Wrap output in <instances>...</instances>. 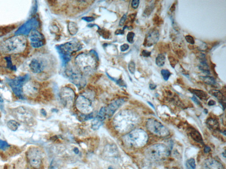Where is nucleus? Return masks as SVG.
Masks as SVG:
<instances>
[{
	"label": "nucleus",
	"instance_id": "29",
	"mask_svg": "<svg viewBox=\"0 0 226 169\" xmlns=\"http://www.w3.org/2000/svg\"><path fill=\"white\" fill-rule=\"evenodd\" d=\"M161 74L165 81H167L171 75V72L168 70L163 69L161 71Z\"/></svg>",
	"mask_w": 226,
	"mask_h": 169
},
{
	"label": "nucleus",
	"instance_id": "11",
	"mask_svg": "<svg viewBox=\"0 0 226 169\" xmlns=\"http://www.w3.org/2000/svg\"><path fill=\"white\" fill-rule=\"evenodd\" d=\"M39 25L38 21L36 19L33 18L29 20L20 26L16 32L15 34L21 35H27L29 34L32 31L35 30Z\"/></svg>",
	"mask_w": 226,
	"mask_h": 169
},
{
	"label": "nucleus",
	"instance_id": "42",
	"mask_svg": "<svg viewBox=\"0 0 226 169\" xmlns=\"http://www.w3.org/2000/svg\"><path fill=\"white\" fill-rule=\"evenodd\" d=\"M151 52L147 50H144L142 51V55L144 57H148L151 56Z\"/></svg>",
	"mask_w": 226,
	"mask_h": 169
},
{
	"label": "nucleus",
	"instance_id": "22",
	"mask_svg": "<svg viewBox=\"0 0 226 169\" xmlns=\"http://www.w3.org/2000/svg\"><path fill=\"white\" fill-rule=\"evenodd\" d=\"M201 78L203 82H205L206 84L209 85H216V81L214 77H210V76H201Z\"/></svg>",
	"mask_w": 226,
	"mask_h": 169
},
{
	"label": "nucleus",
	"instance_id": "45",
	"mask_svg": "<svg viewBox=\"0 0 226 169\" xmlns=\"http://www.w3.org/2000/svg\"><path fill=\"white\" fill-rule=\"evenodd\" d=\"M210 151V148L209 147V146H206V147H205V149H204V152H205V153H209Z\"/></svg>",
	"mask_w": 226,
	"mask_h": 169
},
{
	"label": "nucleus",
	"instance_id": "50",
	"mask_svg": "<svg viewBox=\"0 0 226 169\" xmlns=\"http://www.w3.org/2000/svg\"><path fill=\"white\" fill-rule=\"evenodd\" d=\"M74 151L75 153L76 154H78L79 153V150L77 148H75V149H74Z\"/></svg>",
	"mask_w": 226,
	"mask_h": 169
},
{
	"label": "nucleus",
	"instance_id": "26",
	"mask_svg": "<svg viewBox=\"0 0 226 169\" xmlns=\"http://www.w3.org/2000/svg\"><path fill=\"white\" fill-rule=\"evenodd\" d=\"M7 125L8 127L13 131H16V130H17L18 127L17 123L13 120H10L9 121Z\"/></svg>",
	"mask_w": 226,
	"mask_h": 169
},
{
	"label": "nucleus",
	"instance_id": "40",
	"mask_svg": "<svg viewBox=\"0 0 226 169\" xmlns=\"http://www.w3.org/2000/svg\"><path fill=\"white\" fill-rule=\"evenodd\" d=\"M129 45L127 44H124L120 47V49H121V52H125V51L128 50L129 49Z\"/></svg>",
	"mask_w": 226,
	"mask_h": 169
},
{
	"label": "nucleus",
	"instance_id": "36",
	"mask_svg": "<svg viewBox=\"0 0 226 169\" xmlns=\"http://www.w3.org/2000/svg\"><path fill=\"white\" fill-rule=\"evenodd\" d=\"M100 33H101V35L103 37V38H108L109 36H110V33L107 31L102 30H100Z\"/></svg>",
	"mask_w": 226,
	"mask_h": 169
},
{
	"label": "nucleus",
	"instance_id": "12",
	"mask_svg": "<svg viewBox=\"0 0 226 169\" xmlns=\"http://www.w3.org/2000/svg\"><path fill=\"white\" fill-rule=\"evenodd\" d=\"M66 74L71 82L76 85L78 88L84 87L86 84V81L82 74L77 72L69 70L66 71Z\"/></svg>",
	"mask_w": 226,
	"mask_h": 169
},
{
	"label": "nucleus",
	"instance_id": "39",
	"mask_svg": "<svg viewBox=\"0 0 226 169\" xmlns=\"http://www.w3.org/2000/svg\"><path fill=\"white\" fill-rule=\"evenodd\" d=\"M126 19H127V16H126V15L125 14L122 16L121 20H120V22H119V25L120 27H122L124 24Z\"/></svg>",
	"mask_w": 226,
	"mask_h": 169
},
{
	"label": "nucleus",
	"instance_id": "23",
	"mask_svg": "<svg viewBox=\"0 0 226 169\" xmlns=\"http://www.w3.org/2000/svg\"><path fill=\"white\" fill-rule=\"evenodd\" d=\"M166 57L163 53L158 54L156 58V65L161 67H163L165 64Z\"/></svg>",
	"mask_w": 226,
	"mask_h": 169
},
{
	"label": "nucleus",
	"instance_id": "7",
	"mask_svg": "<svg viewBox=\"0 0 226 169\" xmlns=\"http://www.w3.org/2000/svg\"><path fill=\"white\" fill-rule=\"evenodd\" d=\"M146 127L151 133L159 137L164 138L170 134L168 128L156 119H148L146 123Z\"/></svg>",
	"mask_w": 226,
	"mask_h": 169
},
{
	"label": "nucleus",
	"instance_id": "14",
	"mask_svg": "<svg viewBox=\"0 0 226 169\" xmlns=\"http://www.w3.org/2000/svg\"><path fill=\"white\" fill-rule=\"evenodd\" d=\"M160 38V33L157 30L154 29L150 31L146 35L144 39V46L150 47L158 42Z\"/></svg>",
	"mask_w": 226,
	"mask_h": 169
},
{
	"label": "nucleus",
	"instance_id": "3",
	"mask_svg": "<svg viewBox=\"0 0 226 169\" xmlns=\"http://www.w3.org/2000/svg\"><path fill=\"white\" fill-rule=\"evenodd\" d=\"M26 45V38L23 35H17L2 43L0 51L7 54L20 53L24 50Z\"/></svg>",
	"mask_w": 226,
	"mask_h": 169
},
{
	"label": "nucleus",
	"instance_id": "38",
	"mask_svg": "<svg viewBox=\"0 0 226 169\" xmlns=\"http://www.w3.org/2000/svg\"><path fill=\"white\" fill-rule=\"evenodd\" d=\"M8 146H9V145H8L6 142L0 140V149L3 150H5L7 149Z\"/></svg>",
	"mask_w": 226,
	"mask_h": 169
},
{
	"label": "nucleus",
	"instance_id": "2",
	"mask_svg": "<svg viewBox=\"0 0 226 169\" xmlns=\"http://www.w3.org/2000/svg\"><path fill=\"white\" fill-rule=\"evenodd\" d=\"M137 121L133 112L129 111L119 112L113 119L114 128L121 133L128 132L133 128Z\"/></svg>",
	"mask_w": 226,
	"mask_h": 169
},
{
	"label": "nucleus",
	"instance_id": "1",
	"mask_svg": "<svg viewBox=\"0 0 226 169\" xmlns=\"http://www.w3.org/2000/svg\"><path fill=\"white\" fill-rule=\"evenodd\" d=\"M97 53L92 50L91 53H81L75 59V63L79 70L83 73L90 74L97 67Z\"/></svg>",
	"mask_w": 226,
	"mask_h": 169
},
{
	"label": "nucleus",
	"instance_id": "13",
	"mask_svg": "<svg viewBox=\"0 0 226 169\" xmlns=\"http://www.w3.org/2000/svg\"><path fill=\"white\" fill-rule=\"evenodd\" d=\"M29 67L32 73L39 74L43 72L45 69V63L41 59L35 58L31 61Z\"/></svg>",
	"mask_w": 226,
	"mask_h": 169
},
{
	"label": "nucleus",
	"instance_id": "4",
	"mask_svg": "<svg viewBox=\"0 0 226 169\" xmlns=\"http://www.w3.org/2000/svg\"><path fill=\"white\" fill-rule=\"evenodd\" d=\"M82 48L79 43L73 41L57 46V50L61 58L63 65H65L69 61L72 53L80 50Z\"/></svg>",
	"mask_w": 226,
	"mask_h": 169
},
{
	"label": "nucleus",
	"instance_id": "32",
	"mask_svg": "<svg viewBox=\"0 0 226 169\" xmlns=\"http://www.w3.org/2000/svg\"><path fill=\"white\" fill-rule=\"evenodd\" d=\"M169 62H170V64L173 68H175V67L177 63H178V60L176 59L175 57L172 56H169L168 57Z\"/></svg>",
	"mask_w": 226,
	"mask_h": 169
},
{
	"label": "nucleus",
	"instance_id": "48",
	"mask_svg": "<svg viewBox=\"0 0 226 169\" xmlns=\"http://www.w3.org/2000/svg\"><path fill=\"white\" fill-rule=\"evenodd\" d=\"M175 9H176V6H175V5H172V6L171 7V9H170V10L171 11V12H173L175 10Z\"/></svg>",
	"mask_w": 226,
	"mask_h": 169
},
{
	"label": "nucleus",
	"instance_id": "49",
	"mask_svg": "<svg viewBox=\"0 0 226 169\" xmlns=\"http://www.w3.org/2000/svg\"><path fill=\"white\" fill-rule=\"evenodd\" d=\"M148 104H149V105H151V107H152L154 109H155V107H154V105H153V104H152V103H151L150 102H149V101H148Z\"/></svg>",
	"mask_w": 226,
	"mask_h": 169
},
{
	"label": "nucleus",
	"instance_id": "34",
	"mask_svg": "<svg viewBox=\"0 0 226 169\" xmlns=\"http://www.w3.org/2000/svg\"><path fill=\"white\" fill-rule=\"evenodd\" d=\"M43 41H39V42L31 43L32 47L34 48H39L43 46Z\"/></svg>",
	"mask_w": 226,
	"mask_h": 169
},
{
	"label": "nucleus",
	"instance_id": "9",
	"mask_svg": "<svg viewBox=\"0 0 226 169\" xmlns=\"http://www.w3.org/2000/svg\"><path fill=\"white\" fill-rule=\"evenodd\" d=\"M76 107L80 112L88 114L92 111L91 97L86 94L79 95L76 100Z\"/></svg>",
	"mask_w": 226,
	"mask_h": 169
},
{
	"label": "nucleus",
	"instance_id": "19",
	"mask_svg": "<svg viewBox=\"0 0 226 169\" xmlns=\"http://www.w3.org/2000/svg\"><path fill=\"white\" fill-rule=\"evenodd\" d=\"M189 133L192 138L197 142L203 143L202 137L198 131L193 128L189 129Z\"/></svg>",
	"mask_w": 226,
	"mask_h": 169
},
{
	"label": "nucleus",
	"instance_id": "6",
	"mask_svg": "<svg viewBox=\"0 0 226 169\" xmlns=\"http://www.w3.org/2000/svg\"><path fill=\"white\" fill-rule=\"evenodd\" d=\"M146 156L155 160H160L167 157L170 152L167 146L163 144H156L150 146L145 151Z\"/></svg>",
	"mask_w": 226,
	"mask_h": 169
},
{
	"label": "nucleus",
	"instance_id": "30",
	"mask_svg": "<svg viewBox=\"0 0 226 169\" xmlns=\"http://www.w3.org/2000/svg\"><path fill=\"white\" fill-rule=\"evenodd\" d=\"M135 68H136V66H135V63L132 61L130 62L128 65V69H129L130 73L132 74H134L135 72Z\"/></svg>",
	"mask_w": 226,
	"mask_h": 169
},
{
	"label": "nucleus",
	"instance_id": "28",
	"mask_svg": "<svg viewBox=\"0 0 226 169\" xmlns=\"http://www.w3.org/2000/svg\"><path fill=\"white\" fill-rule=\"evenodd\" d=\"M186 165L188 169H195L196 165L195 159H191L188 160Z\"/></svg>",
	"mask_w": 226,
	"mask_h": 169
},
{
	"label": "nucleus",
	"instance_id": "44",
	"mask_svg": "<svg viewBox=\"0 0 226 169\" xmlns=\"http://www.w3.org/2000/svg\"><path fill=\"white\" fill-rule=\"evenodd\" d=\"M125 27H124V29L123 30H117V31L115 32V34L119 35V34H124V30L125 29Z\"/></svg>",
	"mask_w": 226,
	"mask_h": 169
},
{
	"label": "nucleus",
	"instance_id": "18",
	"mask_svg": "<svg viewBox=\"0 0 226 169\" xmlns=\"http://www.w3.org/2000/svg\"><path fill=\"white\" fill-rule=\"evenodd\" d=\"M210 93L211 95L217 98L218 100H220L223 107H224V109L225 108V98L223 95L222 93L219 90L213 89L210 91Z\"/></svg>",
	"mask_w": 226,
	"mask_h": 169
},
{
	"label": "nucleus",
	"instance_id": "35",
	"mask_svg": "<svg viewBox=\"0 0 226 169\" xmlns=\"http://www.w3.org/2000/svg\"><path fill=\"white\" fill-rule=\"evenodd\" d=\"M185 39L187 42L191 45H194L195 43V41L193 37L191 35H187L185 37Z\"/></svg>",
	"mask_w": 226,
	"mask_h": 169
},
{
	"label": "nucleus",
	"instance_id": "33",
	"mask_svg": "<svg viewBox=\"0 0 226 169\" xmlns=\"http://www.w3.org/2000/svg\"><path fill=\"white\" fill-rule=\"evenodd\" d=\"M153 22L155 25L159 26L163 23V21L161 19V18L157 15L155 16L154 19H153Z\"/></svg>",
	"mask_w": 226,
	"mask_h": 169
},
{
	"label": "nucleus",
	"instance_id": "46",
	"mask_svg": "<svg viewBox=\"0 0 226 169\" xmlns=\"http://www.w3.org/2000/svg\"><path fill=\"white\" fill-rule=\"evenodd\" d=\"M216 102L214 101V100H210V101H209V102H208V105H209V106H213V105H214L215 104H216Z\"/></svg>",
	"mask_w": 226,
	"mask_h": 169
},
{
	"label": "nucleus",
	"instance_id": "17",
	"mask_svg": "<svg viewBox=\"0 0 226 169\" xmlns=\"http://www.w3.org/2000/svg\"><path fill=\"white\" fill-rule=\"evenodd\" d=\"M43 35L39 32L36 30L32 31L31 32L30 36L29 37L31 43L43 41Z\"/></svg>",
	"mask_w": 226,
	"mask_h": 169
},
{
	"label": "nucleus",
	"instance_id": "41",
	"mask_svg": "<svg viewBox=\"0 0 226 169\" xmlns=\"http://www.w3.org/2000/svg\"><path fill=\"white\" fill-rule=\"evenodd\" d=\"M82 19L85 21L87 22H91L93 21L94 20V18L93 17L87 16L83 17L82 18Z\"/></svg>",
	"mask_w": 226,
	"mask_h": 169
},
{
	"label": "nucleus",
	"instance_id": "25",
	"mask_svg": "<svg viewBox=\"0 0 226 169\" xmlns=\"http://www.w3.org/2000/svg\"><path fill=\"white\" fill-rule=\"evenodd\" d=\"M102 123H103V121H101V120L96 117L92 122L91 127H92V129L94 130H98L102 125Z\"/></svg>",
	"mask_w": 226,
	"mask_h": 169
},
{
	"label": "nucleus",
	"instance_id": "5",
	"mask_svg": "<svg viewBox=\"0 0 226 169\" xmlns=\"http://www.w3.org/2000/svg\"><path fill=\"white\" fill-rule=\"evenodd\" d=\"M148 139L147 133L141 129L133 130L125 136L126 143L136 148L144 146L147 143Z\"/></svg>",
	"mask_w": 226,
	"mask_h": 169
},
{
	"label": "nucleus",
	"instance_id": "47",
	"mask_svg": "<svg viewBox=\"0 0 226 169\" xmlns=\"http://www.w3.org/2000/svg\"><path fill=\"white\" fill-rule=\"evenodd\" d=\"M156 84H149V88L152 90H154L156 88Z\"/></svg>",
	"mask_w": 226,
	"mask_h": 169
},
{
	"label": "nucleus",
	"instance_id": "27",
	"mask_svg": "<svg viewBox=\"0 0 226 169\" xmlns=\"http://www.w3.org/2000/svg\"><path fill=\"white\" fill-rule=\"evenodd\" d=\"M154 7H155V6H154L153 4H151V5H148V7H147L144 10V14H143L144 16H148L150 15L151 13L153 11L154 8H155Z\"/></svg>",
	"mask_w": 226,
	"mask_h": 169
},
{
	"label": "nucleus",
	"instance_id": "8",
	"mask_svg": "<svg viewBox=\"0 0 226 169\" xmlns=\"http://www.w3.org/2000/svg\"><path fill=\"white\" fill-rule=\"evenodd\" d=\"M30 79L29 74L16 77L9 81V85L16 96L19 97H23V89L24 84Z\"/></svg>",
	"mask_w": 226,
	"mask_h": 169
},
{
	"label": "nucleus",
	"instance_id": "24",
	"mask_svg": "<svg viewBox=\"0 0 226 169\" xmlns=\"http://www.w3.org/2000/svg\"><path fill=\"white\" fill-rule=\"evenodd\" d=\"M68 29L70 34L72 35H74L78 31V27L75 23L70 22L69 23Z\"/></svg>",
	"mask_w": 226,
	"mask_h": 169
},
{
	"label": "nucleus",
	"instance_id": "15",
	"mask_svg": "<svg viewBox=\"0 0 226 169\" xmlns=\"http://www.w3.org/2000/svg\"><path fill=\"white\" fill-rule=\"evenodd\" d=\"M124 103L125 100L122 99H118L111 102L107 106V108H106V116L108 117H112L117 109Z\"/></svg>",
	"mask_w": 226,
	"mask_h": 169
},
{
	"label": "nucleus",
	"instance_id": "43",
	"mask_svg": "<svg viewBox=\"0 0 226 169\" xmlns=\"http://www.w3.org/2000/svg\"><path fill=\"white\" fill-rule=\"evenodd\" d=\"M191 99H192V100H193L196 104H198V105L200 104V101H199V100L197 99V97H196L195 96H193V97L191 98Z\"/></svg>",
	"mask_w": 226,
	"mask_h": 169
},
{
	"label": "nucleus",
	"instance_id": "31",
	"mask_svg": "<svg viewBox=\"0 0 226 169\" xmlns=\"http://www.w3.org/2000/svg\"><path fill=\"white\" fill-rule=\"evenodd\" d=\"M135 37V34L133 32H130L128 33L127 35V40L129 43L132 44L134 42V37Z\"/></svg>",
	"mask_w": 226,
	"mask_h": 169
},
{
	"label": "nucleus",
	"instance_id": "37",
	"mask_svg": "<svg viewBox=\"0 0 226 169\" xmlns=\"http://www.w3.org/2000/svg\"><path fill=\"white\" fill-rule=\"evenodd\" d=\"M139 4H140V1H139V0H133L132 2L131 6H132V7L133 9H136L139 7Z\"/></svg>",
	"mask_w": 226,
	"mask_h": 169
},
{
	"label": "nucleus",
	"instance_id": "16",
	"mask_svg": "<svg viewBox=\"0 0 226 169\" xmlns=\"http://www.w3.org/2000/svg\"><path fill=\"white\" fill-rule=\"evenodd\" d=\"M205 169H224L220 163L213 159L209 160L205 163Z\"/></svg>",
	"mask_w": 226,
	"mask_h": 169
},
{
	"label": "nucleus",
	"instance_id": "10",
	"mask_svg": "<svg viewBox=\"0 0 226 169\" xmlns=\"http://www.w3.org/2000/svg\"><path fill=\"white\" fill-rule=\"evenodd\" d=\"M60 97L63 104L65 107L70 108L74 102L75 94L72 88L65 87L61 89Z\"/></svg>",
	"mask_w": 226,
	"mask_h": 169
},
{
	"label": "nucleus",
	"instance_id": "21",
	"mask_svg": "<svg viewBox=\"0 0 226 169\" xmlns=\"http://www.w3.org/2000/svg\"><path fill=\"white\" fill-rule=\"evenodd\" d=\"M208 127L213 130H218L219 128V124L217 121L215 119H210L207 121Z\"/></svg>",
	"mask_w": 226,
	"mask_h": 169
},
{
	"label": "nucleus",
	"instance_id": "20",
	"mask_svg": "<svg viewBox=\"0 0 226 169\" xmlns=\"http://www.w3.org/2000/svg\"><path fill=\"white\" fill-rule=\"evenodd\" d=\"M189 91L191 93L194 94L201 100H206L208 98V95L206 92L202 90H199V89H193V88H189Z\"/></svg>",
	"mask_w": 226,
	"mask_h": 169
}]
</instances>
